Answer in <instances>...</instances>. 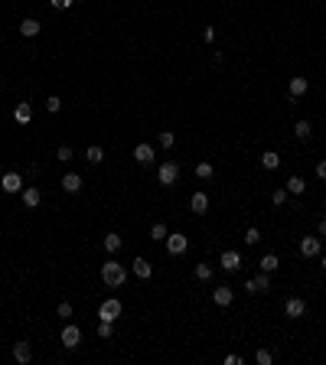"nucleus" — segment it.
<instances>
[{"instance_id":"nucleus-1","label":"nucleus","mask_w":326,"mask_h":365,"mask_svg":"<svg viewBox=\"0 0 326 365\" xmlns=\"http://www.w3.org/2000/svg\"><path fill=\"white\" fill-rule=\"evenodd\" d=\"M101 280L111 284V287H121V284L127 280V271L121 268L118 261H105V268H101Z\"/></svg>"},{"instance_id":"nucleus-2","label":"nucleus","mask_w":326,"mask_h":365,"mask_svg":"<svg viewBox=\"0 0 326 365\" xmlns=\"http://www.w3.org/2000/svg\"><path fill=\"white\" fill-rule=\"evenodd\" d=\"M121 310H124V307H121V300H114V297H111V300H105L101 307H98V320L114 323V320L121 316Z\"/></svg>"},{"instance_id":"nucleus-3","label":"nucleus","mask_w":326,"mask_h":365,"mask_svg":"<svg viewBox=\"0 0 326 365\" xmlns=\"http://www.w3.org/2000/svg\"><path fill=\"white\" fill-rule=\"evenodd\" d=\"M157 176H160L163 186H176V180H180V166H176V163H163Z\"/></svg>"},{"instance_id":"nucleus-4","label":"nucleus","mask_w":326,"mask_h":365,"mask_svg":"<svg viewBox=\"0 0 326 365\" xmlns=\"http://www.w3.org/2000/svg\"><path fill=\"white\" fill-rule=\"evenodd\" d=\"M59 339H62V346H65V349H75V346L82 343V329H78V326H65Z\"/></svg>"},{"instance_id":"nucleus-5","label":"nucleus","mask_w":326,"mask_h":365,"mask_svg":"<svg viewBox=\"0 0 326 365\" xmlns=\"http://www.w3.org/2000/svg\"><path fill=\"white\" fill-rule=\"evenodd\" d=\"M0 186H3V193H20V189H23V176H20V173H3Z\"/></svg>"},{"instance_id":"nucleus-6","label":"nucleus","mask_w":326,"mask_h":365,"mask_svg":"<svg viewBox=\"0 0 326 365\" xmlns=\"http://www.w3.org/2000/svg\"><path fill=\"white\" fill-rule=\"evenodd\" d=\"M284 310H287V316H290V320H300V316L307 313V303L300 300V297H290V300L284 303Z\"/></svg>"},{"instance_id":"nucleus-7","label":"nucleus","mask_w":326,"mask_h":365,"mask_svg":"<svg viewBox=\"0 0 326 365\" xmlns=\"http://www.w3.org/2000/svg\"><path fill=\"white\" fill-rule=\"evenodd\" d=\"M300 255H304V258H316V255H320V238L307 235L304 241H300Z\"/></svg>"},{"instance_id":"nucleus-8","label":"nucleus","mask_w":326,"mask_h":365,"mask_svg":"<svg viewBox=\"0 0 326 365\" xmlns=\"http://www.w3.org/2000/svg\"><path fill=\"white\" fill-rule=\"evenodd\" d=\"M248 290H251V293H268V290H271V280H268V274L261 271L258 277H251V280H248Z\"/></svg>"},{"instance_id":"nucleus-9","label":"nucleus","mask_w":326,"mask_h":365,"mask_svg":"<svg viewBox=\"0 0 326 365\" xmlns=\"http://www.w3.org/2000/svg\"><path fill=\"white\" fill-rule=\"evenodd\" d=\"M186 245H189V238H186V235H166V248H170V255H183Z\"/></svg>"},{"instance_id":"nucleus-10","label":"nucleus","mask_w":326,"mask_h":365,"mask_svg":"<svg viewBox=\"0 0 326 365\" xmlns=\"http://www.w3.org/2000/svg\"><path fill=\"white\" fill-rule=\"evenodd\" d=\"M13 359H17L20 365L33 362V346L30 343H17V346H13Z\"/></svg>"},{"instance_id":"nucleus-11","label":"nucleus","mask_w":326,"mask_h":365,"mask_svg":"<svg viewBox=\"0 0 326 365\" xmlns=\"http://www.w3.org/2000/svg\"><path fill=\"white\" fill-rule=\"evenodd\" d=\"M222 268L232 271V274L241 271V255H238V251H225V255H222Z\"/></svg>"},{"instance_id":"nucleus-12","label":"nucleus","mask_w":326,"mask_h":365,"mask_svg":"<svg viewBox=\"0 0 326 365\" xmlns=\"http://www.w3.org/2000/svg\"><path fill=\"white\" fill-rule=\"evenodd\" d=\"M212 300H216V307H228V303L235 300V293H232V287H216L212 290Z\"/></svg>"},{"instance_id":"nucleus-13","label":"nucleus","mask_w":326,"mask_h":365,"mask_svg":"<svg viewBox=\"0 0 326 365\" xmlns=\"http://www.w3.org/2000/svg\"><path fill=\"white\" fill-rule=\"evenodd\" d=\"M62 189L65 193H78V189H82V176H78V173H65L62 176Z\"/></svg>"},{"instance_id":"nucleus-14","label":"nucleus","mask_w":326,"mask_h":365,"mask_svg":"<svg viewBox=\"0 0 326 365\" xmlns=\"http://www.w3.org/2000/svg\"><path fill=\"white\" fill-rule=\"evenodd\" d=\"M134 277H141V280L153 277V268H150V261H144V258H137V261H134Z\"/></svg>"},{"instance_id":"nucleus-15","label":"nucleus","mask_w":326,"mask_h":365,"mask_svg":"<svg viewBox=\"0 0 326 365\" xmlns=\"http://www.w3.org/2000/svg\"><path fill=\"white\" fill-rule=\"evenodd\" d=\"M39 199H43V193H39L36 186H33V189H23V205H26V209H36Z\"/></svg>"},{"instance_id":"nucleus-16","label":"nucleus","mask_w":326,"mask_h":365,"mask_svg":"<svg viewBox=\"0 0 326 365\" xmlns=\"http://www.w3.org/2000/svg\"><path fill=\"white\" fill-rule=\"evenodd\" d=\"M307 88H310V82L307 78H290V98H300V95H307Z\"/></svg>"},{"instance_id":"nucleus-17","label":"nucleus","mask_w":326,"mask_h":365,"mask_svg":"<svg viewBox=\"0 0 326 365\" xmlns=\"http://www.w3.org/2000/svg\"><path fill=\"white\" fill-rule=\"evenodd\" d=\"M134 157H137V163H150L153 160V147L150 144H137V147H134Z\"/></svg>"},{"instance_id":"nucleus-18","label":"nucleus","mask_w":326,"mask_h":365,"mask_svg":"<svg viewBox=\"0 0 326 365\" xmlns=\"http://www.w3.org/2000/svg\"><path fill=\"white\" fill-rule=\"evenodd\" d=\"M189 205H193V212H196V215L209 212V196H206V193H196V196H193V202H189Z\"/></svg>"},{"instance_id":"nucleus-19","label":"nucleus","mask_w":326,"mask_h":365,"mask_svg":"<svg viewBox=\"0 0 326 365\" xmlns=\"http://www.w3.org/2000/svg\"><path fill=\"white\" fill-rule=\"evenodd\" d=\"M13 118H17V124H30V118H33V108H30V105H17V111H13Z\"/></svg>"},{"instance_id":"nucleus-20","label":"nucleus","mask_w":326,"mask_h":365,"mask_svg":"<svg viewBox=\"0 0 326 365\" xmlns=\"http://www.w3.org/2000/svg\"><path fill=\"white\" fill-rule=\"evenodd\" d=\"M39 30H43V26H39L36 20H23L20 23V36H39Z\"/></svg>"},{"instance_id":"nucleus-21","label":"nucleus","mask_w":326,"mask_h":365,"mask_svg":"<svg viewBox=\"0 0 326 365\" xmlns=\"http://www.w3.org/2000/svg\"><path fill=\"white\" fill-rule=\"evenodd\" d=\"M293 134H297L300 140H307L310 134H313V124H310V121H297V124H293Z\"/></svg>"},{"instance_id":"nucleus-22","label":"nucleus","mask_w":326,"mask_h":365,"mask_svg":"<svg viewBox=\"0 0 326 365\" xmlns=\"http://www.w3.org/2000/svg\"><path fill=\"white\" fill-rule=\"evenodd\" d=\"M261 166H264V170H277V166H281V157H277L274 150H268L264 157H261Z\"/></svg>"},{"instance_id":"nucleus-23","label":"nucleus","mask_w":326,"mask_h":365,"mask_svg":"<svg viewBox=\"0 0 326 365\" xmlns=\"http://www.w3.org/2000/svg\"><path fill=\"white\" fill-rule=\"evenodd\" d=\"M284 189H287V193H293V196H300L307 189V182L300 180V176H290V180H287V186H284Z\"/></svg>"},{"instance_id":"nucleus-24","label":"nucleus","mask_w":326,"mask_h":365,"mask_svg":"<svg viewBox=\"0 0 326 365\" xmlns=\"http://www.w3.org/2000/svg\"><path fill=\"white\" fill-rule=\"evenodd\" d=\"M105 251H108V255H114V251H121V235H114V232H108V235H105Z\"/></svg>"},{"instance_id":"nucleus-25","label":"nucleus","mask_w":326,"mask_h":365,"mask_svg":"<svg viewBox=\"0 0 326 365\" xmlns=\"http://www.w3.org/2000/svg\"><path fill=\"white\" fill-rule=\"evenodd\" d=\"M258 264H261V271H264V274H271V271H277V264H281V261H277V255H264Z\"/></svg>"},{"instance_id":"nucleus-26","label":"nucleus","mask_w":326,"mask_h":365,"mask_svg":"<svg viewBox=\"0 0 326 365\" xmlns=\"http://www.w3.org/2000/svg\"><path fill=\"white\" fill-rule=\"evenodd\" d=\"M85 160H88V163H101V160H105V150H101V147H88V150H85Z\"/></svg>"},{"instance_id":"nucleus-27","label":"nucleus","mask_w":326,"mask_h":365,"mask_svg":"<svg viewBox=\"0 0 326 365\" xmlns=\"http://www.w3.org/2000/svg\"><path fill=\"white\" fill-rule=\"evenodd\" d=\"M166 235H170V232H166V225H163V222H157V225L150 228V238H153V241H166Z\"/></svg>"},{"instance_id":"nucleus-28","label":"nucleus","mask_w":326,"mask_h":365,"mask_svg":"<svg viewBox=\"0 0 326 365\" xmlns=\"http://www.w3.org/2000/svg\"><path fill=\"white\" fill-rule=\"evenodd\" d=\"M173 144H176V134H173V130H160V147H163V150H170Z\"/></svg>"},{"instance_id":"nucleus-29","label":"nucleus","mask_w":326,"mask_h":365,"mask_svg":"<svg viewBox=\"0 0 326 365\" xmlns=\"http://www.w3.org/2000/svg\"><path fill=\"white\" fill-rule=\"evenodd\" d=\"M212 163H199V166H196V176H199V180H212Z\"/></svg>"},{"instance_id":"nucleus-30","label":"nucleus","mask_w":326,"mask_h":365,"mask_svg":"<svg viewBox=\"0 0 326 365\" xmlns=\"http://www.w3.org/2000/svg\"><path fill=\"white\" fill-rule=\"evenodd\" d=\"M196 277H199V280H209V277H212V268H209L206 261H202V264H196Z\"/></svg>"},{"instance_id":"nucleus-31","label":"nucleus","mask_w":326,"mask_h":365,"mask_svg":"<svg viewBox=\"0 0 326 365\" xmlns=\"http://www.w3.org/2000/svg\"><path fill=\"white\" fill-rule=\"evenodd\" d=\"M254 359H258V365H271V362H274V355L268 352V349H258V355H254Z\"/></svg>"},{"instance_id":"nucleus-32","label":"nucleus","mask_w":326,"mask_h":365,"mask_svg":"<svg viewBox=\"0 0 326 365\" xmlns=\"http://www.w3.org/2000/svg\"><path fill=\"white\" fill-rule=\"evenodd\" d=\"M98 336H101V339H111V323H108V320L98 323Z\"/></svg>"},{"instance_id":"nucleus-33","label":"nucleus","mask_w":326,"mask_h":365,"mask_svg":"<svg viewBox=\"0 0 326 365\" xmlns=\"http://www.w3.org/2000/svg\"><path fill=\"white\" fill-rule=\"evenodd\" d=\"M59 108H62V101H59V98H49V101H46V111H49V114H59Z\"/></svg>"},{"instance_id":"nucleus-34","label":"nucleus","mask_w":326,"mask_h":365,"mask_svg":"<svg viewBox=\"0 0 326 365\" xmlns=\"http://www.w3.org/2000/svg\"><path fill=\"white\" fill-rule=\"evenodd\" d=\"M245 241H248V245H258V241H261V232H258V228H248V232H245Z\"/></svg>"},{"instance_id":"nucleus-35","label":"nucleus","mask_w":326,"mask_h":365,"mask_svg":"<svg viewBox=\"0 0 326 365\" xmlns=\"http://www.w3.org/2000/svg\"><path fill=\"white\" fill-rule=\"evenodd\" d=\"M271 202L274 205H284V202H287V189H277V193L271 196Z\"/></svg>"},{"instance_id":"nucleus-36","label":"nucleus","mask_w":326,"mask_h":365,"mask_svg":"<svg viewBox=\"0 0 326 365\" xmlns=\"http://www.w3.org/2000/svg\"><path fill=\"white\" fill-rule=\"evenodd\" d=\"M59 316H62V320H69V316H72V303H59Z\"/></svg>"},{"instance_id":"nucleus-37","label":"nucleus","mask_w":326,"mask_h":365,"mask_svg":"<svg viewBox=\"0 0 326 365\" xmlns=\"http://www.w3.org/2000/svg\"><path fill=\"white\" fill-rule=\"evenodd\" d=\"M49 3H53L55 10H69V7H72V3H75V0H49Z\"/></svg>"},{"instance_id":"nucleus-38","label":"nucleus","mask_w":326,"mask_h":365,"mask_svg":"<svg viewBox=\"0 0 326 365\" xmlns=\"http://www.w3.org/2000/svg\"><path fill=\"white\" fill-rule=\"evenodd\" d=\"M59 160H62V163L72 160V147H59Z\"/></svg>"},{"instance_id":"nucleus-39","label":"nucleus","mask_w":326,"mask_h":365,"mask_svg":"<svg viewBox=\"0 0 326 365\" xmlns=\"http://www.w3.org/2000/svg\"><path fill=\"white\" fill-rule=\"evenodd\" d=\"M202 39H206V43H212V39H216V30H212V26H206V30H202Z\"/></svg>"},{"instance_id":"nucleus-40","label":"nucleus","mask_w":326,"mask_h":365,"mask_svg":"<svg viewBox=\"0 0 326 365\" xmlns=\"http://www.w3.org/2000/svg\"><path fill=\"white\" fill-rule=\"evenodd\" d=\"M316 176H320V180H326V160L316 163Z\"/></svg>"},{"instance_id":"nucleus-41","label":"nucleus","mask_w":326,"mask_h":365,"mask_svg":"<svg viewBox=\"0 0 326 365\" xmlns=\"http://www.w3.org/2000/svg\"><path fill=\"white\" fill-rule=\"evenodd\" d=\"M320 238H326V219H320Z\"/></svg>"},{"instance_id":"nucleus-42","label":"nucleus","mask_w":326,"mask_h":365,"mask_svg":"<svg viewBox=\"0 0 326 365\" xmlns=\"http://www.w3.org/2000/svg\"><path fill=\"white\" fill-rule=\"evenodd\" d=\"M323 274H326V258H323Z\"/></svg>"},{"instance_id":"nucleus-43","label":"nucleus","mask_w":326,"mask_h":365,"mask_svg":"<svg viewBox=\"0 0 326 365\" xmlns=\"http://www.w3.org/2000/svg\"><path fill=\"white\" fill-rule=\"evenodd\" d=\"M0 85H3V82H0Z\"/></svg>"}]
</instances>
